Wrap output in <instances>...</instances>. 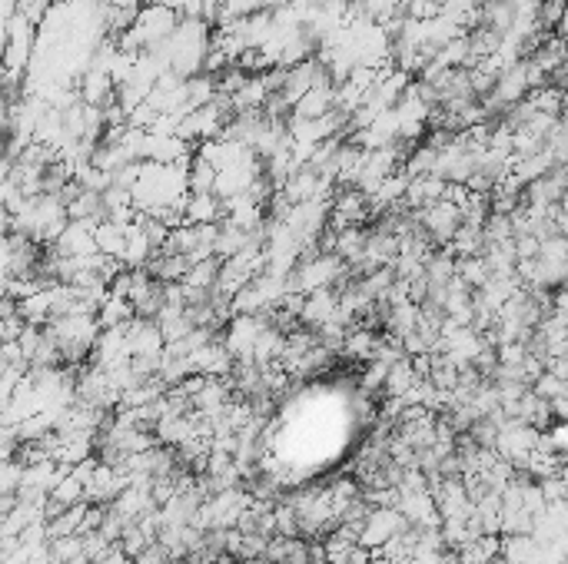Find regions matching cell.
<instances>
[{
    "instance_id": "8992f818",
    "label": "cell",
    "mask_w": 568,
    "mask_h": 564,
    "mask_svg": "<svg viewBox=\"0 0 568 564\" xmlns=\"http://www.w3.org/2000/svg\"><path fill=\"white\" fill-rule=\"evenodd\" d=\"M333 80H319L316 87H309L303 97L293 103V110H289V117L296 120H319L326 117V113H333Z\"/></svg>"
},
{
    "instance_id": "52a82bcc",
    "label": "cell",
    "mask_w": 568,
    "mask_h": 564,
    "mask_svg": "<svg viewBox=\"0 0 568 564\" xmlns=\"http://www.w3.org/2000/svg\"><path fill=\"white\" fill-rule=\"evenodd\" d=\"M223 219V200L216 193H187L183 200V223L213 226Z\"/></svg>"
},
{
    "instance_id": "3957f363",
    "label": "cell",
    "mask_w": 568,
    "mask_h": 564,
    "mask_svg": "<svg viewBox=\"0 0 568 564\" xmlns=\"http://www.w3.org/2000/svg\"><path fill=\"white\" fill-rule=\"evenodd\" d=\"M406 525V518L399 515L396 508H369L363 525H359V535H356V545H363L369 551H379L386 541H392Z\"/></svg>"
},
{
    "instance_id": "ba28073f",
    "label": "cell",
    "mask_w": 568,
    "mask_h": 564,
    "mask_svg": "<svg viewBox=\"0 0 568 564\" xmlns=\"http://www.w3.org/2000/svg\"><path fill=\"white\" fill-rule=\"evenodd\" d=\"M213 183H216V170L193 150L187 163V193H213Z\"/></svg>"
},
{
    "instance_id": "6da1fadb",
    "label": "cell",
    "mask_w": 568,
    "mask_h": 564,
    "mask_svg": "<svg viewBox=\"0 0 568 564\" xmlns=\"http://www.w3.org/2000/svg\"><path fill=\"white\" fill-rule=\"evenodd\" d=\"M210 44H213V27L210 20L203 17H180L173 34L163 40V44L153 50L160 57V64L167 67L170 73L177 77L190 80L196 73H203L206 64V54H210Z\"/></svg>"
},
{
    "instance_id": "7a4b0ae2",
    "label": "cell",
    "mask_w": 568,
    "mask_h": 564,
    "mask_svg": "<svg viewBox=\"0 0 568 564\" xmlns=\"http://www.w3.org/2000/svg\"><path fill=\"white\" fill-rule=\"evenodd\" d=\"M270 326L266 316H230L226 319V332H223V349L233 355V362H250L253 359V346L260 339V332Z\"/></svg>"
},
{
    "instance_id": "9a60e30c",
    "label": "cell",
    "mask_w": 568,
    "mask_h": 564,
    "mask_svg": "<svg viewBox=\"0 0 568 564\" xmlns=\"http://www.w3.org/2000/svg\"><path fill=\"white\" fill-rule=\"evenodd\" d=\"M4 150H7V133H4V130H0V160H4V156H7Z\"/></svg>"
},
{
    "instance_id": "2e32d148",
    "label": "cell",
    "mask_w": 568,
    "mask_h": 564,
    "mask_svg": "<svg viewBox=\"0 0 568 564\" xmlns=\"http://www.w3.org/2000/svg\"><path fill=\"white\" fill-rule=\"evenodd\" d=\"M236 564H270L266 558H243V561H236Z\"/></svg>"
},
{
    "instance_id": "30bf717a",
    "label": "cell",
    "mask_w": 568,
    "mask_h": 564,
    "mask_svg": "<svg viewBox=\"0 0 568 564\" xmlns=\"http://www.w3.org/2000/svg\"><path fill=\"white\" fill-rule=\"evenodd\" d=\"M20 482H24V465H20L17 458L0 462V495H17Z\"/></svg>"
},
{
    "instance_id": "5b68a950",
    "label": "cell",
    "mask_w": 568,
    "mask_h": 564,
    "mask_svg": "<svg viewBox=\"0 0 568 564\" xmlns=\"http://www.w3.org/2000/svg\"><path fill=\"white\" fill-rule=\"evenodd\" d=\"M94 226L90 219H67L60 236L54 239V253L64 256V259H87L97 253V243H94Z\"/></svg>"
},
{
    "instance_id": "9c48e42d",
    "label": "cell",
    "mask_w": 568,
    "mask_h": 564,
    "mask_svg": "<svg viewBox=\"0 0 568 564\" xmlns=\"http://www.w3.org/2000/svg\"><path fill=\"white\" fill-rule=\"evenodd\" d=\"M47 498L54 501V505H60V508L77 505V501H84V482H80V478H77L74 472H67L54 488H50V495H47Z\"/></svg>"
},
{
    "instance_id": "4fadbf2b",
    "label": "cell",
    "mask_w": 568,
    "mask_h": 564,
    "mask_svg": "<svg viewBox=\"0 0 568 564\" xmlns=\"http://www.w3.org/2000/svg\"><path fill=\"white\" fill-rule=\"evenodd\" d=\"M14 14H17V0H0V20L7 24V20L14 17Z\"/></svg>"
},
{
    "instance_id": "5bb4252c",
    "label": "cell",
    "mask_w": 568,
    "mask_h": 564,
    "mask_svg": "<svg viewBox=\"0 0 568 564\" xmlns=\"http://www.w3.org/2000/svg\"><path fill=\"white\" fill-rule=\"evenodd\" d=\"M0 233H10V213L0 206Z\"/></svg>"
},
{
    "instance_id": "8fae6325",
    "label": "cell",
    "mask_w": 568,
    "mask_h": 564,
    "mask_svg": "<svg viewBox=\"0 0 568 564\" xmlns=\"http://www.w3.org/2000/svg\"><path fill=\"white\" fill-rule=\"evenodd\" d=\"M163 561H167V551H163L160 541H150V545L133 558V564H163Z\"/></svg>"
},
{
    "instance_id": "277c9868",
    "label": "cell",
    "mask_w": 568,
    "mask_h": 564,
    "mask_svg": "<svg viewBox=\"0 0 568 564\" xmlns=\"http://www.w3.org/2000/svg\"><path fill=\"white\" fill-rule=\"evenodd\" d=\"M193 146L180 140L177 133H147L140 140V163H187Z\"/></svg>"
},
{
    "instance_id": "7c38bea8",
    "label": "cell",
    "mask_w": 568,
    "mask_h": 564,
    "mask_svg": "<svg viewBox=\"0 0 568 564\" xmlns=\"http://www.w3.org/2000/svg\"><path fill=\"white\" fill-rule=\"evenodd\" d=\"M0 276H10V233H0Z\"/></svg>"
}]
</instances>
